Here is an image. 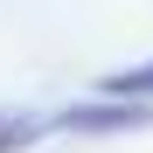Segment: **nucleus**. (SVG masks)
<instances>
[{"label":"nucleus","mask_w":153,"mask_h":153,"mask_svg":"<svg viewBox=\"0 0 153 153\" xmlns=\"http://www.w3.org/2000/svg\"><path fill=\"white\" fill-rule=\"evenodd\" d=\"M63 132H132V125H153V105H132V97H111V105H76L56 118Z\"/></svg>","instance_id":"1"},{"label":"nucleus","mask_w":153,"mask_h":153,"mask_svg":"<svg viewBox=\"0 0 153 153\" xmlns=\"http://www.w3.org/2000/svg\"><path fill=\"white\" fill-rule=\"evenodd\" d=\"M49 132V118H21V111H0V153H28Z\"/></svg>","instance_id":"2"},{"label":"nucleus","mask_w":153,"mask_h":153,"mask_svg":"<svg viewBox=\"0 0 153 153\" xmlns=\"http://www.w3.org/2000/svg\"><path fill=\"white\" fill-rule=\"evenodd\" d=\"M105 97H153V63L111 70V76H105Z\"/></svg>","instance_id":"3"}]
</instances>
